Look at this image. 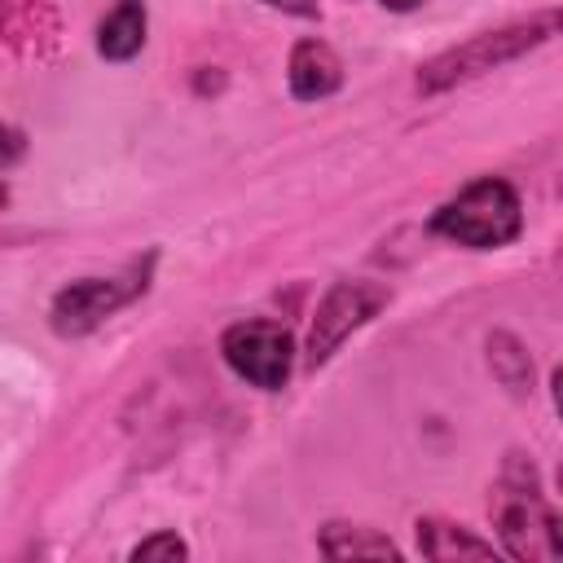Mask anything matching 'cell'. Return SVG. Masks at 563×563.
I'll return each instance as SVG.
<instances>
[{
	"label": "cell",
	"instance_id": "cell-1",
	"mask_svg": "<svg viewBox=\"0 0 563 563\" xmlns=\"http://www.w3.org/2000/svg\"><path fill=\"white\" fill-rule=\"evenodd\" d=\"M493 528L501 537V550L523 563H554L563 554V532H559V510L537 484V471L528 457H510L493 484L488 501Z\"/></svg>",
	"mask_w": 563,
	"mask_h": 563
},
{
	"label": "cell",
	"instance_id": "cell-2",
	"mask_svg": "<svg viewBox=\"0 0 563 563\" xmlns=\"http://www.w3.org/2000/svg\"><path fill=\"white\" fill-rule=\"evenodd\" d=\"M519 229H523V202H519L515 185L501 176L471 180L431 216V233H440L466 251H497V246L515 242Z\"/></svg>",
	"mask_w": 563,
	"mask_h": 563
},
{
	"label": "cell",
	"instance_id": "cell-3",
	"mask_svg": "<svg viewBox=\"0 0 563 563\" xmlns=\"http://www.w3.org/2000/svg\"><path fill=\"white\" fill-rule=\"evenodd\" d=\"M554 26H559V13H541V18L519 22V26H506V31H484L475 40H466V44L431 57L422 66V75H418V88L422 92H440V88H453L462 79H475V75H484V70H493L501 62H515L519 53L545 44L554 35Z\"/></svg>",
	"mask_w": 563,
	"mask_h": 563
},
{
	"label": "cell",
	"instance_id": "cell-4",
	"mask_svg": "<svg viewBox=\"0 0 563 563\" xmlns=\"http://www.w3.org/2000/svg\"><path fill=\"white\" fill-rule=\"evenodd\" d=\"M220 356L242 383H251L260 391H277V387H286V378L295 369V339L286 325L255 317V321H238L220 334Z\"/></svg>",
	"mask_w": 563,
	"mask_h": 563
},
{
	"label": "cell",
	"instance_id": "cell-5",
	"mask_svg": "<svg viewBox=\"0 0 563 563\" xmlns=\"http://www.w3.org/2000/svg\"><path fill=\"white\" fill-rule=\"evenodd\" d=\"M141 290H145V268H132L123 277H79L53 295L48 325L62 339H79V334L97 330L101 321H110L119 308H128Z\"/></svg>",
	"mask_w": 563,
	"mask_h": 563
},
{
	"label": "cell",
	"instance_id": "cell-6",
	"mask_svg": "<svg viewBox=\"0 0 563 563\" xmlns=\"http://www.w3.org/2000/svg\"><path fill=\"white\" fill-rule=\"evenodd\" d=\"M383 303H387V290L374 282H334L317 303V317L308 330V365H325L339 352V343L352 330H361Z\"/></svg>",
	"mask_w": 563,
	"mask_h": 563
},
{
	"label": "cell",
	"instance_id": "cell-7",
	"mask_svg": "<svg viewBox=\"0 0 563 563\" xmlns=\"http://www.w3.org/2000/svg\"><path fill=\"white\" fill-rule=\"evenodd\" d=\"M286 84L290 97L299 101H321L330 92H339L343 84V62L325 40H299L290 48V66H286Z\"/></svg>",
	"mask_w": 563,
	"mask_h": 563
},
{
	"label": "cell",
	"instance_id": "cell-8",
	"mask_svg": "<svg viewBox=\"0 0 563 563\" xmlns=\"http://www.w3.org/2000/svg\"><path fill=\"white\" fill-rule=\"evenodd\" d=\"M145 4L141 0H114V9L97 26V53L106 62H132L145 48Z\"/></svg>",
	"mask_w": 563,
	"mask_h": 563
},
{
	"label": "cell",
	"instance_id": "cell-9",
	"mask_svg": "<svg viewBox=\"0 0 563 563\" xmlns=\"http://www.w3.org/2000/svg\"><path fill=\"white\" fill-rule=\"evenodd\" d=\"M413 528H418V550H422L427 559H493V541L475 537V532L462 528V523H449V519L427 515V519H418Z\"/></svg>",
	"mask_w": 563,
	"mask_h": 563
},
{
	"label": "cell",
	"instance_id": "cell-10",
	"mask_svg": "<svg viewBox=\"0 0 563 563\" xmlns=\"http://www.w3.org/2000/svg\"><path fill=\"white\" fill-rule=\"evenodd\" d=\"M321 554L325 559H396L400 550L365 523H325L321 528Z\"/></svg>",
	"mask_w": 563,
	"mask_h": 563
},
{
	"label": "cell",
	"instance_id": "cell-11",
	"mask_svg": "<svg viewBox=\"0 0 563 563\" xmlns=\"http://www.w3.org/2000/svg\"><path fill=\"white\" fill-rule=\"evenodd\" d=\"M128 559H136V563H176V559H189V545L176 537V532H154V537H145V541H136L132 550H128Z\"/></svg>",
	"mask_w": 563,
	"mask_h": 563
},
{
	"label": "cell",
	"instance_id": "cell-12",
	"mask_svg": "<svg viewBox=\"0 0 563 563\" xmlns=\"http://www.w3.org/2000/svg\"><path fill=\"white\" fill-rule=\"evenodd\" d=\"M277 13H290V18H317V0H260Z\"/></svg>",
	"mask_w": 563,
	"mask_h": 563
},
{
	"label": "cell",
	"instance_id": "cell-13",
	"mask_svg": "<svg viewBox=\"0 0 563 563\" xmlns=\"http://www.w3.org/2000/svg\"><path fill=\"white\" fill-rule=\"evenodd\" d=\"M18 154H22V132H13V128L0 123V172H4Z\"/></svg>",
	"mask_w": 563,
	"mask_h": 563
},
{
	"label": "cell",
	"instance_id": "cell-14",
	"mask_svg": "<svg viewBox=\"0 0 563 563\" xmlns=\"http://www.w3.org/2000/svg\"><path fill=\"white\" fill-rule=\"evenodd\" d=\"M378 4H383V9H391V13H413L422 0H378Z\"/></svg>",
	"mask_w": 563,
	"mask_h": 563
}]
</instances>
